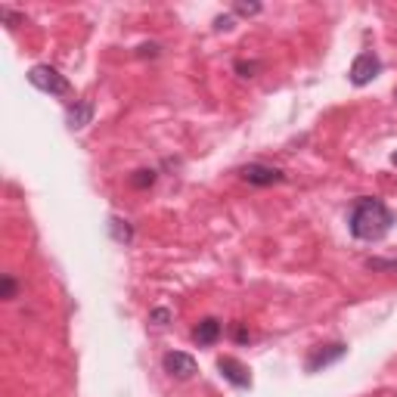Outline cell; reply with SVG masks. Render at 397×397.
Returning <instances> with one entry per match:
<instances>
[{
  "label": "cell",
  "mask_w": 397,
  "mask_h": 397,
  "mask_svg": "<svg viewBox=\"0 0 397 397\" xmlns=\"http://www.w3.org/2000/svg\"><path fill=\"white\" fill-rule=\"evenodd\" d=\"M394 227V211L382 199L360 196L348 211V230L354 239L360 242H379L391 233Z\"/></svg>",
  "instance_id": "cell-1"
},
{
  "label": "cell",
  "mask_w": 397,
  "mask_h": 397,
  "mask_svg": "<svg viewBox=\"0 0 397 397\" xmlns=\"http://www.w3.org/2000/svg\"><path fill=\"white\" fill-rule=\"evenodd\" d=\"M28 84L38 88L41 93H50V97H69L71 93L69 78L60 75L53 66H32V71H28Z\"/></svg>",
  "instance_id": "cell-2"
},
{
  "label": "cell",
  "mask_w": 397,
  "mask_h": 397,
  "mask_svg": "<svg viewBox=\"0 0 397 397\" xmlns=\"http://www.w3.org/2000/svg\"><path fill=\"white\" fill-rule=\"evenodd\" d=\"M348 354V344L344 342H332V344H316V348H310L307 354V360H305V372H320V370H326V366L332 363H338V360Z\"/></svg>",
  "instance_id": "cell-3"
},
{
  "label": "cell",
  "mask_w": 397,
  "mask_h": 397,
  "mask_svg": "<svg viewBox=\"0 0 397 397\" xmlns=\"http://www.w3.org/2000/svg\"><path fill=\"white\" fill-rule=\"evenodd\" d=\"M239 177L251 186H273V183H283L286 174L273 165H264V162H249L239 168Z\"/></svg>",
  "instance_id": "cell-4"
},
{
  "label": "cell",
  "mask_w": 397,
  "mask_h": 397,
  "mask_svg": "<svg viewBox=\"0 0 397 397\" xmlns=\"http://www.w3.org/2000/svg\"><path fill=\"white\" fill-rule=\"evenodd\" d=\"M379 71H382V60L366 50V53H360L357 60L351 62V84L354 88H366L370 81L379 78Z\"/></svg>",
  "instance_id": "cell-5"
},
{
  "label": "cell",
  "mask_w": 397,
  "mask_h": 397,
  "mask_svg": "<svg viewBox=\"0 0 397 397\" xmlns=\"http://www.w3.org/2000/svg\"><path fill=\"white\" fill-rule=\"evenodd\" d=\"M162 366H165V372L174 375V379H193L199 370L196 357H190V354H183V351H168L162 357Z\"/></svg>",
  "instance_id": "cell-6"
},
{
  "label": "cell",
  "mask_w": 397,
  "mask_h": 397,
  "mask_svg": "<svg viewBox=\"0 0 397 397\" xmlns=\"http://www.w3.org/2000/svg\"><path fill=\"white\" fill-rule=\"evenodd\" d=\"M218 370H221V375L230 382V385H236V388H251V372L245 370V366H242L236 357H221V360H218Z\"/></svg>",
  "instance_id": "cell-7"
},
{
  "label": "cell",
  "mask_w": 397,
  "mask_h": 397,
  "mask_svg": "<svg viewBox=\"0 0 397 397\" xmlns=\"http://www.w3.org/2000/svg\"><path fill=\"white\" fill-rule=\"evenodd\" d=\"M221 335H223V326H221V320H214V316L199 320L196 329H193V342H196L199 348H211V344H218Z\"/></svg>",
  "instance_id": "cell-8"
},
{
  "label": "cell",
  "mask_w": 397,
  "mask_h": 397,
  "mask_svg": "<svg viewBox=\"0 0 397 397\" xmlns=\"http://www.w3.org/2000/svg\"><path fill=\"white\" fill-rule=\"evenodd\" d=\"M90 121H93V103L90 99H78V103L69 106V112H66L69 131H84Z\"/></svg>",
  "instance_id": "cell-9"
},
{
  "label": "cell",
  "mask_w": 397,
  "mask_h": 397,
  "mask_svg": "<svg viewBox=\"0 0 397 397\" xmlns=\"http://www.w3.org/2000/svg\"><path fill=\"white\" fill-rule=\"evenodd\" d=\"M109 233H112V239H115V242H125V245L134 239L131 223L121 221V218H109Z\"/></svg>",
  "instance_id": "cell-10"
},
{
  "label": "cell",
  "mask_w": 397,
  "mask_h": 397,
  "mask_svg": "<svg viewBox=\"0 0 397 397\" xmlns=\"http://www.w3.org/2000/svg\"><path fill=\"white\" fill-rule=\"evenodd\" d=\"M155 183V171L153 168H143V171H134V177H131V186L134 190H146V186H153Z\"/></svg>",
  "instance_id": "cell-11"
},
{
  "label": "cell",
  "mask_w": 397,
  "mask_h": 397,
  "mask_svg": "<svg viewBox=\"0 0 397 397\" xmlns=\"http://www.w3.org/2000/svg\"><path fill=\"white\" fill-rule=\"evenodd\" d=\"M149 323H155V326H168V323H171V310L168 307H153V310H149Z\"/></svg>",
  "instance_id": "cell-12"
},
{
  "label": "cell",
  "mask_w": 397,
  "mask_h": 397,
  "mask_svg": "<svg viewBox=\"0 0 397 397\" xmlns=\"http://www.w3.org/2000/svg\"><path fill=\"white\" fill-rule=\"evenodd\" d=\"M0 19H4V22L10 25V28H16L19 22H22V16H19V13H13L10 6H0Z\"/></svg>",
  "instance_id": "cell-13"
},
{
  "label": "cell",
  "mask_w": 397,
  "mask_h": 397,
  "mask_svg": "<svg viewBox=\"0 0 397 397\" xmlns=\"http://www.w3.org/2000/svg\"><path fill=\"white\" fill-rule=\"evenodd\" d=\"M0 295H4L6 301H13V298H16V279H13L10 273H6V277H4V292H0Z\"/></svg>",
  "instance_id": "cell-14"
},
{
  "label": "cell",
  "mask_w": 397,
  "mask_h": 397,
  "mask_svg": "<svg viewBox=\"0 0 397 397\" xmlns=\"http://www.w3.org/2000/svg\"><path fill=\"white\" fill-rule=\"evenodd\" d=\"M233 13H239V16H255V13H261V4H236Z\"/></svg>",
  "instance_id": "cell-15"
},
{
  "label": "cell",
  "mask_w": 397,
  "mask_h": 397,
  "mask_svg": "<svg viewBox=\"0 0 397 397\" xmlns=\"http://www.w3.org/2000/svg\"><path fill=\"white\" fill-rule=\"evenodd\" d=\"M366 267H370V270H397V261H379V258H370Z\"/></svg>",
  "instance_id": "cell-16"
},
{
  "label": "cell",
  "mask_w": 397,
  "mask_h": 397,
  "mask_svg": "<svg viewBox=\"0 0 397 397\" xmlns=\"http://www.w3.org/2000/svg\"><path fill=\"white\" fill-rule=\"evenodd\" d=\"M258 69H261V66H258V62H242V60L236 62V71H239L242 78H251V75H255Z\"/></svg>",
  "instance_id": "cell-17"
},
{
  "label": "cell",
  "mask_w": 397,
  "mask_h": 397,
  "mask_svg": "<svg viewBox=\"0 0 397 397\" xmlns=\"http://www.w3.org/2000/svg\"><path fill=\"white\" fill-rule=\"evenodd\" d=\"M214 28H218V32H230V28H233V16H218L214 19Z\"/></svg>",
  "instance_id": "cell-18"
},
{
  "label": "cell",
  "mask_w": 397,
  "mask_h": 397,
  "mask_svg": "<svg viewBox=\"0 0 397 397\" xmlns=\"http://www.w3.org/2000/svg\"><path fill=\"white\" fill-rule=\"evenodd\" d=\"M233 335H236V342H245V338H249V335H245V329H239V326H236Z\"/></svg>",
  "instance_id": "cell-19"
},
{
  "label": "cell",
  "mask_w": 397,
  "mask_h": 397,
  "mask_svg": "<svg viewBox=\"0 0 397 397\" xmlns=\"http://www.w3.org/2000/svg\"><path fill=\"white\" fill-rule=\"evenodd\" d=\"M391 162H394V165H397V155H391Z\"/></svg>",
  "instance_id": "cell-20"
}]
</instances>
